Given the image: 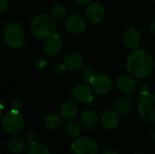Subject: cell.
Wrapping results in <instances>:
<instances>
[{
	"mask_svg": "<svg viewBox=\"0 0 155 154\" xmlns=\"http://www.w3.org/2000/svg\"><path fill=\"white\" fill-rule=\"evenodd\" d=\"M71 149L74 154H98V143L89 137H78L74 140L71 144Z\"/></svg>",
	"mask_w": 155,
	"mask_h": 154,
	"instance_id": "6",
	"label": "cell"
},
{
	"mask_svg": "<svg viewBox=\"0 0 155 154\" xmlns=\"http://www.w3.org/2000/svg\"><path fill=\"white\" fill-rule=\"evenodd\" d=\"M137 110L143 120L150 123H155L154 93L141 94L137 101Z\"/></svg>",
	"mask_w": 155,
	"mask_h": 154,
	"instance_id": "5",
	"label": "cell"
},
{
	"mask_svg": "<svg viewBox=\"0 0 155 154\" xmlns=\"http://www.w3.org/2000/svg\"><path fill=\"white\" fill-rule=\"evenodd\" d=\"M99 121L100 119L96 113L91 109L84 110L80 114V123L85 130H94L98 126Z\"/></svg>",
	"mask_w": 155,
	"mask_h": 154,
	"instance_id": "14",
	"label": "cell"
},
{
	"mask_svg": "<svg viewBox=\"0 0 155 154\" xmlns=\"http://www.w3.org/2000/svg\"><path fill=\"white\" fill-rule=\"evenodd\" d=\"M27 154H50V150L45 144L35 143L29 144Z\"/></svg>",
	"mask_w": 155,
	"mask_h": 154,
	"instance_id": "23",
	"label": "cell"
},
{
	"mask_svg": "<svg viewBox=\"0 0 155 154\" xmlns=\"http://www.w3.org/2000/svg\"><path fill=\"white\" fill-rule=\"evenodd\" d=\"M133 100L130 97L124 96L117 100L114 104V111L118 115H126L133 110Z\"/></svg>",
	"mask_w": 155,
	"mask_h": 154,
	"instance_id": "18",
	"label": "cell"
},
{
	"mask_svg": "<svg viewBox=\"0 0 155 154\" xmlns=\"http://www.w3.org/2000/svg\"><path fill=\"white\" fill-rule=\"evenodd\" d=\"M5 43L13 49L21 48L25 42V34L24 27L18 22L7 24L3 30Z\"/></svg>",
	"mask_w": 155,
	"mask_h": 154,
	"instance_id": "3",
	"label": "cell"
},
{
	"mask_svg": "<svg viewBox=\"0 0 155 154\" xmlns=\"http://www.w3.org/2000/svg\"><path fill=\"white\" fill-rule=\"evenodd\" d=\"M65 26L71 34H83L86 29V21L82 15L78 14H73L66 18Z\"/></svg>",
	"mask_w": 155,
	"mask_h": 154,
	"instance_id": "9",
	"label": "cell"
},
{
	"mask_svg": "<svg viewBox=\"0 0 155 154\" xmlns=\"http://www.w3.org/2000/svg\"><path fill=\"white\" fill-rule=\"evenodd\" d=\"M152 136H153V139L155 141V127H154V129H153V134H152Z\"/></svg>",
	"mask_w": 155,
	"mask_h": 154,
	"instance_id": "33",
	"label": "cell"
},
{
	"mask_svg": "<svg viewBox=\"0 0 155 154\" xmlns=\"http://www.w3.org/2000/svg\"><path fill=\"white\" fill-rule=\"evenodd\" d=\"M8 149L13 153H22L26 149V142L21 137H14L8 142Z\"/></svg>",
	"mask_w": 155,
	"mask_h": 154,
	"instance_id": "20",
	"label": "cell"
},
{
	"mask_svg": "<svg viewBox=\"0 0 155 154\" xmlns=\"http://www.w3.org/2000/svg\"><path fill=\"white\" fill-rule=\"evenodd\" d=\"M23 103L19 99H13L10 102V109L11 110H15V111H18L20 112L22 109Z\"/></svg>",
	"mask_w": 155,
	"mask_h": 154,
	"instance_id": "25",
	"label": "cell"
},
{
	"mask_svg": "<svg viewBox=\"0 0 155 154\" xmlns=\"http://www.w3.org/2000/svg\"><path fill=\"white\" fill-rule=\"evenodd\" d=\"M25 137H26V140H27V142H28L29 144H32V143H36V137H37V135H36L35 132H34V131H29V132L26 133Z\"/></svg>",
	"mask_w": 155,
	"mask_h": 154,
	"instance_id": "26",
	"label": "cell"
},
{
	"mask_svg": "<svg viewBox=\"0 0 155 154\" xmlns=\"http://www.w3.org/2000/svg\"><path fill=\"white\" fill-rule=\"evenodd\" d=\"M91 87L85 84H78L72 91V97L74 102L80 103H90L94 101V93Z\"/></svg>",
	"mask_w": 155,
	"mask_h": 154,
	"instance_id": "10",
	"label": "cell"
},
{
	"mask_svg": "<svg viewBox=\"0 0 155 154\" xmlns=\"http://www.w3.org/2000/svg\"><path fill=\"white\" fill-rule=\"evenodd\" d=\"M75 1L80 4H88V3H91L93 0H75Z\"/></svg>",
	"mask_w": 155,
	"mask_h": 154,
	"instance_id": "31",
	"label": "cell"
},
{
	"mask_svg": "<svg viewBox=\"0 0 155 154\" xmlns=\"http://www.w3.org/2000/svg\"><path fill=\"white\" fill-rule=\"evenodd\" d=\"M30 30L34 36L39 39L49 38L55 34V19L48 14H39L35 15L30 23Z\"/></svg>",
	"mask_w": 155,
	"mask_h": 154,
	"instance_id": "2",
	"label": "cell"
},
{
	"mask_svg": "<svg viewBox=\"0 0 155 154\" xmlns=\"http://www.w3.org/2000/svg\"><path fill=\"white\" fill-rule=\"evenodd\" d=\"M124 44L131 50L140 49L142 44V36L138 30L135 28H128L124 31L123 35Z\"/></svg>",
	"mask_w": 155,
	"mask_h": 154,
	"instance_id": "13",
	"label": "cell"
},
{
	"mask_svg": "<svg viewBox=\"0 0 155 154\" xmlns=\"http://www.w3.org/2000/svg\"><path fill=\"white\" fill-rule=\"evenodd\" d=\"M105 15L104 7L98 2L91 3L85 9V18L91 24L96 25L101 23Z\"/></svg>",
	"mask_w": 155,
	"mask_h": 154,
	"instance_id": "8",
	"label": "cell"
},
{
	"mask_svg": "<svg viewBox=\"0 0 155 154\" xmlns=\"http://www.w3.org/2000/svg\"><path fill=\"white\" fill-rule=\"evenodd\" d=\"M151 31L155 34V19L152 22V24H151Z\"/></svg>",
	"mask_w": 155,
	"mask_h": 154,
	"instance_id": "32",
	"label": "cell"
},
{
	"mask_svg": "<svg viewBox=\"0 0 155 154\" xmlns=\"http://www.w3.org/2000/svg\"><path fill=\"white\" fill-rule=\"evenodd\" d=\"M153 62H154V69H155V56H154V58H153Z\"/></svg>",
	"mask_w": 155,
	"mask_h": 154,
	"instance_id": "34",
	"label": "cell"
},
{
	"mask_svg": "<svg viewBox=\"0 0 155 154\" xmlns=\"http://www.w3.org/2000/svg\"><path fill=\"white\" fill-rule=\"evenodd\" d=\"M78 113V106L74 101H66L60 107V115L64 120L72 121Z\"/></svg>",
	"mask_w": 155,
	"mask_h": 154,
	"instance_id": "17",
	"label": "cell"
},
{
	"mask_svg": "<svg viewBox=\"0 0 155 154\" xmlns=\"http://www.w3.org/2000/svg\"><path fill=\"white\" fill-rule=\"evenodd\" d=\"M81 126H82L81 123L75 120L69 121L65 124V133L70 139L75 140L79 137L81 133V130H82Z\"/></svg>",
	"mask_w": 155,
	"mask_h": 154,
	"instance_id": "21",
	"label": "cell"
},
{
	"mask_svg": "<svg viewBox=\"0 0 155 154\" xmlns=\"http://www.w3.org/2000/svg\"><path fill=\"white\" fill-rule=\"evenodd\" d=\"M51 14L55 20L62 21L65 18L67 15V9L62 4H55L51 9Z\"/></svg>",
	"mask_w": 155,
	"mask_h": 154,
	"instance_id": "22",
	"label": "cell"
},
{
	"mask_svg": "<svg viewBox=\"0 0 155 154\" xmlns=\"http://www.w3.org/2000/svg\"><path fill=\"white\" fill-rule=\"evenodd\" d=\"M103 154H119L116 151H114V150H107V151H105L104 152Z\"/></svg>",
	"mask_w": 155,
	"mask_h": 154,
	"instance_id": "30",
	"label": "cell"
},
{
	"mask_svg": "<svg viewBox=\"0 0 155 154\" xmlns=\"http://www.w3.org/2000/svg\"><path fill=\"white\" fill-rule=\"evenodd\" d=\"M63 47V42L58 34H54L49 38L46 39V41L44 44V52L45 54L49 57H54L56 56L62 50Z\"/></svg>",
	"mask_w": 155,
	"mask_h": 154,
	"instance_id": "11",
	"label": "cell"
},
{
	"mask_svg": "<svg viewBox=\"0 0 155 154\" xmlns=\"http://www.w3.org/2000/svg\"><path fill=\"white\" fill-rule=\"evenodd\" d=\"M152 93L150 91V86L147 83H143L142 85H141V94H146V93Z\"/></svg>",
	"mask_w": 155,
	"mask_h": 154,
	"instance_id": "27",
	"label": "cell"
},
{
	"mask_svg": "<svg viewBox=\"0 0 155 154\" xmlns=\"http://www.w3.org/2000/svg\"><path fill=\"white\" fill-rule=\"evenodd\" d=\"M25 122L20 112L10 110L1 118V126L5 133L10 135H15L25 128Z\"/></svg>",
	"mask_w": 155,
	"mask_h": 154,
	"instance_id": "4",
	"label": "cell"
},
{
	"mask_svg": "<svg viewBox=\"0 0 155 154\" xmlns=\"http://www.w3.org/2000/svg\"><path fill=\"white\" fill-rule=\"evenodd\" d=\"M9 6V0H0V13H4Z\"/></svg>",
	"mask_w": 155,
	"mask_h": 154,
	"instance_id": "28",
	"label": "cell"
},
{
	"mask_svg": "<svg viewBox=\"0 0 155 154\" xmlns=\"http://www.w3.org/2000/svg\"><path fill=\"white\" fill-rule=\"evenodd\" d=\"M116 89L124 94L133 93L136 88L135 79L132 75L122 74L116 80Z\"/></svg>",
	"mask_w": 155,
	"mask_h": 154,
	"instance_id": "16",
	"label": "cell"
},
{
	"mask_svg": "<svg viewBox=\"0 0 155 154\" xmlns=\"http://www.w3.org/2000/svg\"><path fill=\"white\" fill-rule=\"evenodd\" d=\"M94 75H95V70L91 65H88L82 69L80 74V78L84 83L90 84L91 80L94 77Z\"/></svg>",
	"mask_w": 155,
	"mask_h": 154,
	"instance_id": "24",
	"label": "cell"
},
{
	"mask_svg": "<svg viewBox=\"0 0 155 154\" xmlns=\"http://www.w3.org/2000/svg\"><path fill=\"white\" fill-rule=\"evenodd\" d=\"M64 123V119L61 115H58L56 113H49L45 116L44 120V124L45 127L51 131L58 130L62 127Z\"/></svg>",
	"mask_w": 155,
	"mask_h": 154,
	"instance_id": "19",
	"label": "cell"
},
{
	"mask_svg": "<svg viewBox=\"0 0 155 154\" xmlns=\"http://www.w3.org/2000/svg\"><path fill=\"white\" fill-rule=\"evenodd\" d=\"M47 65V62L45 58H41L37 63H36V68L37 69H44Z\"/></svg>",
	"mask_w": 155,
	"mask_h": 154,
	"instance_id": "29",
	"label": "cell"
},
{
	"mask_svg": "<svg viewBox=\"0 0 155 154\" xmlns=\"http://www.w3.org/2000/svg\"><path fill=\"white\" fill-rule=\"evenodd\" d=\"M125 67L133 77L144 79L153 73L154 62L152 55L146 50L137 49L133 51L126 58Z\"/></svg>",
	"mask_w": 155,
	"mask_h": 154,
	"instance_id": "1",
	"label": "cell"
},
{
	"mask_svg": "<svg viewBox=\"0 0 155 154\" xmlns=\"http://www.w3.org/2000/svg\"><path fill=\"white\" fill-rule=\"evenodd\" d=\"M63 64L65 70L69 72H78L81 69H83V66L84 64V60L80 54L73 52L67 54L64 56Z\"/></svg>",
	"mask_w": 155,
	"mask_h": 154,
	"instance_id": "12",
	"label": "cell"
},
{
	"mask_svg": "<svg viewBox=\"0 0 155 154\" xmlns=\"http://www.w3.org/2000/svg\"><path fill=\"white\" fill-rule=\"evenodd\" d=\"M100 123L105 130H115L120 123L119 115L114 110H105L100 116Z\"/></svg>",
	"mask_w": 155,
	"mask_h": 154,
	"instance_id": "15",
	"label": "cell"
},
{
	"mask_svg": "<svg viewBox=\"0 0 155 154\" xmlns=\"http://www.w3.org/2000/svg\"><path fill=\"white\" fill-rule=\"evenodd\" d=\"M89 84L93 92L98 95H105L113 89L112 79L104 74H95Z\"/></svg>",
	"mask_w": 155,
	"mask_h": 154,
	"instance_id": "7",
	"label": "cell"
}]
</instances>
